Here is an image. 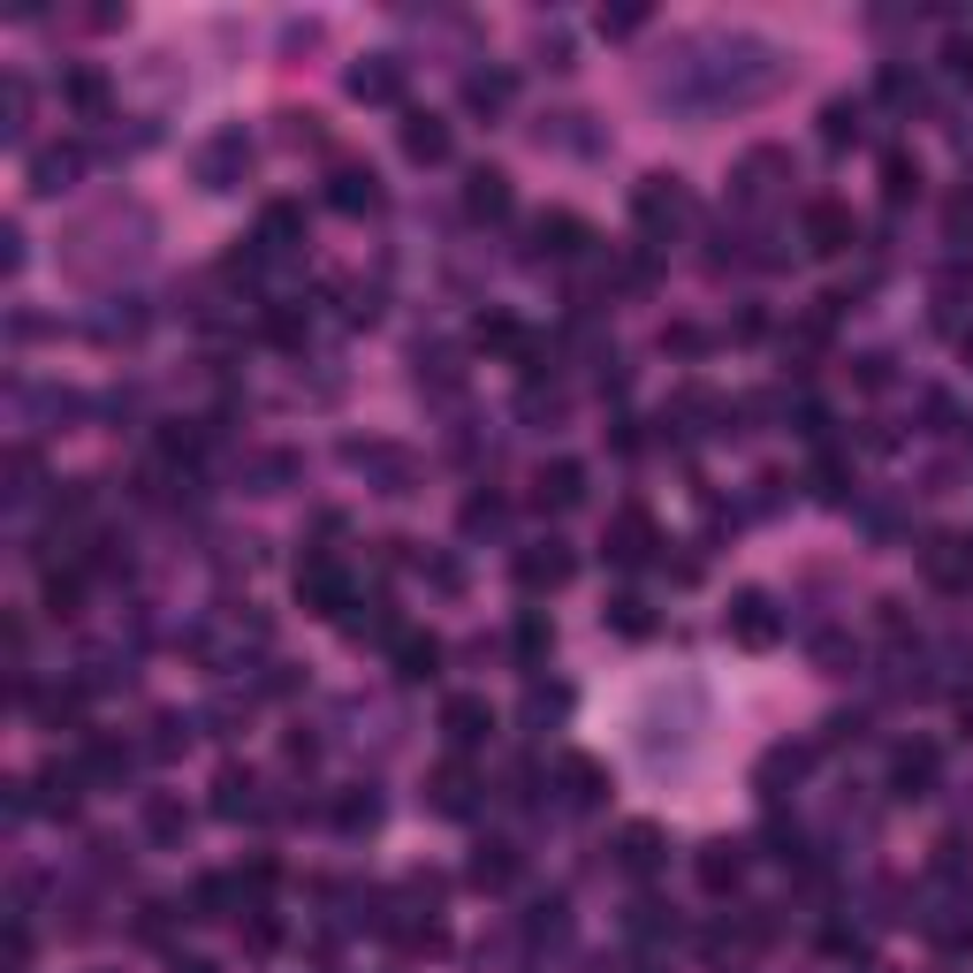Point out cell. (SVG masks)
Segmentation results:
<instances>
[{"label": "cell", "instance_id": "cell-1", "mask_svg": "<svg viewBox=\"0 0 973 973\" xmlns=\"http://www.w3.org/2000/svg\"><path fill=\"white\" fill-rule=\"evenodd\" d=\"M296 593H304V601H312L320 616H342V609H350V586H342V571H335V563H312V571L296 578Z\"/></svg>", "mask_w": 973, "mask_h": 973}, {"label": "cell", "instance_id": "cell-2", "mask_svg": "<svg viewBox=\"0 0 973 973\" xmlns=\"http://www.w3.org/2000/svg\"><path fill=\"white\" fill-rule=\"evenodd\" d=\"M806 244L829 259V252H845L852 244V213L845 206H806Z\"/></svg>", "mask_w": 973, "mask_h": 973}, {"label": "cell", "instance_id": "cell-3", "mask_svg": "<svg viewBox=\"0 0 973 973\" xmlns=\"http://www.w3.org/2000/svg\"><path fill=\"white\" fill-rule=\"evenodd\" d=\"M646 548H654V525H646V509H624V517L609 525V555H616V563H646Z\"/></svg>", "mask_w": 973, "mask_h": 973}, {"label": "cell", "instance_id": "cell-4", "mask_svg": "<svg viewBox=\"0 0 973 973\" xmlns=\"http://www.w3.org/2000/svg\"><path fill=\"white\" fill-rule=\"evenodd\" d=\"M730 632L746 639V646H768V639H776V616H768V593H738V609H730Z\"/></svg>", "mask_w": 973, "mask_h": 973}, {"label": "cell", "instance_id": "cell-5", "mask_svg": "<svg viewBox=\"0 0 973 973\" xmlns=\"http://www.w3.org/2000/svg\"><path fill=\"white\" fill-rule=\"evenodd\" d=\"M434 662H441V646H434V639H419V632H403V639H396V678H403V684L434 678Z\"/></svg>", "mask_w": 973, "mask_h": 973}, {"label": "cell", "instance_id": "cell-6", "mask_svg": "<svg viewBox=\"0 0 973 973\" xmlns=\"http://www.w3.org/2000/svg\"><path fill=\"white\" fill-rule=\"evenodd\" d=\"M639 221H646V228H678V221H684V191L646 183V191H639Z\"/></svg>", "mask_w": 973, "mask_h": 973}, {"label": "cell", "instance_id": "cell-7", "mask_svg": "<svg viewBox=\"0 0 973 973\" xmlns=\"http://www.w3.org/2000/svg\"><path fill=\"white\" fill-rule=\"evenodd\" d=\"M889 784H897L905 799H913V791H928V784H935V746H905V753H897V768H889Z\"/></svg>", "mask_w": 973, "mask_h": 973}, {"label": "cell", "instance_id": "cell-8", "mask_svg": "<svg viewBox=\"0 0 973 973\" xmlns=\"http://www.w3.org/2000/svg\"><path fill=\"white\" fill-rule=\"evenodd\" d=\"M517 578H525L533 593H541V586H563V578H571V555H563V548L548 541V548H533L525 563H517Z\"/></svg>", "mask_w": 973, "mask_h": 973}, {"label": "cell", "instance_id": "cell-9", "mask_svg": "<svg viewBox=\"0 0 973 973\" xmlns=\"http://www.w3.org/2000/svg\"><path fill=\"white\" fill-rule=\"evenodd\" d=\"M449 738H457V746H479V738H487V730H495V716H487V700H449Z\"/></svg>", "mask_w": 973, "mask_h": 973}, {"label": "cell", "instance_id": "cell-10", "mask_svg": "<svg viewBox=\"0 0 973 973\" xmlns=\"http://www.w3.org/2000/svg\"><path fill=\"white\" fill-rule=\"evenodd\" d=\"M403 153H411V160H441V153H449V129L434 123V115H411V123H403Z\"/></svg>", "mask_w": 973, "mask_h": 973}, {"label": "cell", "instance_id": "cell-11", "mask_svg": "<svg viewBox=\"0 0 973 973\" xmlns=\"http://www.w3.org/2000/svg\"><path fill=\"white\" fill-rule=\"evenodd\" d=\"M328 198H335L342 213H366V206H381V191H373V175H366V168H342Z\"/></svg>", "mask_w": 973, "mask_h": 973}, {"label": "cell", "instance_id": "cell-12", "mask_svg": "<svg viewBox=\"0 0 973 973\" xmlns=\"http://www.w3.org/2000/svg\"><path fill=\"white\" fill-rule=\"evenodd\" d=\"M578 495H586V471H578V465H548V471H541V503L571 509Z\"/></svg>", "mask_w": 973, "mask_h": 973}, {"label": "cell", "instance_id": "cell-13", "mask_svg": "<svg viewBox=\"0 0 973 973\" xmlns=\"http://www.w3.org/2000/svg\"><path fill=\"white\" fill-rule=\"evenodd\" d=\"M236 160H252V145H244V129H228V137H213L206 145V183L221 191V175L236 168Z\"/></svg>", "mask_w": 973, "mask_h": 973}, {"label": "cell", "instance_id": "cell-14", "mask_svg": "<svg viewBox=\"0 0 973 973\" xmlns=\"http://www.w3.org/2000/svg\"><path fill=\"white\" fill-rule=\"evenodd\" d=\"M509 875H517V852H509V845H487L479 859H471V883H479V889L509 883Z\"/></svg>", "mask_w": 973, "mask_h": 973}, {"label": "cell", "instance_id": "cell-15", "mask_svg": "<svg viewBox=\"0 0 973 973\" xmlns=\"http://www.w3.org/2000/svg\"><path fill=\"white\" fill-rule=\"evenodd\" d=\"M471 213H487V221H495V213H509V183H503L495 168L471 175Z\"/></svg>", "mask_w": 973, "mask_h": 973}, {"label": "cell", "instance_id": "cell-16", "mask_svg": "<svg viewBox=\"0 0 973 973\" xmlns=\"http://www.w3.org/2000/svg\"><path fill=\"white\" fill-rule=\"evenodd\" d=\"M883 191H889V206H905V198L921 191V168H913L905 153H889V160H883Z\"/></svg>", "mask_w": 973, "mask_h": 973}, {"label": "cell", "instance_id": "cell-17", "mask_svg": "<svg viewBox=\"0 0 973 973\" xmlns=\"http://www.w3.org/2000/svg\"><path fill=\"white\" fill-rule=\"evenodd\" d=\"M396 85H403V77H396L388 61H373V69H350V91H358V99H396Z\"/></svg>", "mask_w": 973, "mask_h": 973}, {"label": "cell", "instance_id": "cell-18", "mask_svg": "<svg viewBox=\"0 0 973 973\" xmlns=\"http://www.w3.org/2000/svg\"><path fill=\"white\" fill-rule=\"evenodd\" d=\"M465 791H471L465 768H441V776H434V806H441V814H465Z\"/></svg>", "mask_w": 973, "mask_h": 973}, {"label": "cell", "instance_id": "cell-19", "mask_svg": "<svg viewBox=\"0 0 973 973\" xmlns=\"http://www.w3.org/2000/svg\"><path fill=\"white\" fill-rule=\"evenodd\" d=\"M738 867H746V859H738V852H708V859H700V883H708V889H730V883H738Z\"/></svg>", "mask_w": 973, "mask_h": 973}, {"label": "cell", "instance_id": "cell-20", "mask_svg": "<svg viewBox=\"0 0 973 973\" xmlns=\"http://www.w3.org/2000/svg\"><path fill=\"white\" fill-rule=\"evenodd\" d=\"M563 784H571V806L601 799V768H593V761H571V768H563Z\"/></svg>", "mask_w": 973, "mask_h": 973}, {"label": "cell", "instance_id": "cell-21", "mask_svg": "<svg viewBox=\"0 0 973 973\" xmlns=\"http://www.w3.org/2000/svg\"><path fill=\"white\" fill-rule=\"evenodd\" d=\"M928 571L943 578V586H959V578H966V555H959V541H935V548H928Z\"/></svg>", "mask_w": 973, "mask_h": 973}, {"label": "cell", "instance_id": "cell-22", "mask_svg": "<svg viewBox=\"0 0 973 973\" xmlns=\"http://www.w3.org/2000/svg\"><path fill=\"white\" fill-rule=\"evenodd\" d=\"M609 624H616V632H646V624H654V616H646V601H639V593H624V601H609Z\"/></svg>", "mask_w": 973, "mask_h": 973}, {"label": "cell", "instance_id": "cell-23", "mask_svg": "<svg viewBox=\"0 0 973 973\" xmlns=\"http://www.w3.org/2000/svg\"><path fill=\"white\" fill-rule=\"evenodd\" d=\"M517 654H525V662H541V654H548V624H541V616H525V624H517Z\"/></svg>", "mask_w": 973, "mask_h": 973}, {"label": "cell", "instance_id": "cell-24", "mask_svg": "<svg viewBox=\"0 0 973 973\" xmlns=\"http://www.w3.org/2000/svg\"><path fill=\"white\" fill-rule=\"evenodd\" d=\"M509 99V77H471V107H503Z\"/></svg>", "mask_w": 973, "mask_h": 973}, {"label": "cell", "instance_id": "cell-25", "mask_svg": "<svg viewBox=\"0 0 973 973\" xmlns=\"http://www.w3.org/2000/svg\"><path fill=\"white\" fill-rule=\"evenodd\" d=\"M624 867H654V829H632V837H624Z\"/></svg>", "mask_w": 973, "mask_h": 973}, {"label": "cell", "instance_id": "cell-26", "mask_svg": "<svg viewBox=\"0 0 973 973\" xmlns=\"http://www.w3.org/2000/svg\"><path fill=\"white\" fill-rule=\"evenodd\" d=\"M175 973H213V966H198V959H191V966H175Z\"/></svg>", "mask_w": 973, "mask_h": 973}, {"label": "cell", "instance_id": "cell-27", "mask_svg": "<svg viewBox=\"0 0 973 973\" xmlns=\"http://www.w3.org/2000/svg\"><path fill=\"white\" fill-rule=\"evenodd\" d=\"M966 358H973V328H966Z\"/></svg>", "mask_w": 973, "mask_h": 973}]
</instances>
